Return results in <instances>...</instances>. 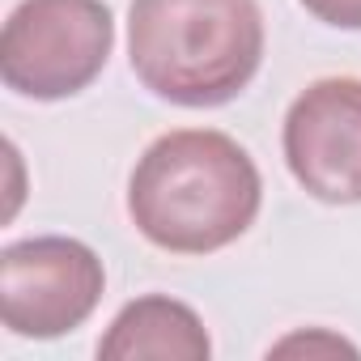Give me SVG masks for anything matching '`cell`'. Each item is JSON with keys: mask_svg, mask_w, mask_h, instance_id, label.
<instances>
[{"mask_svg": "<svg viewBox=\"0 0 361 361\" xmlns=\"http://www.w3.org/2000/svg\"><path fill=\"white\" fill-rule=\"evenodd\" d=\"M285 161L306 196L361 204V81L323 77L285 115Z\"/></svg>", "mask_w": 361, "mask_h": 361, "instance_id": "cell-5", "label": "cell"}, {"mask_svg": "<svg viewBox=\"0 0 361 361\" xmlns=\"http://www.w3.org/2000/svg\"><path fill=\"white\" fill-rule=\"evenodd\" d=\"M106 272L81 238H26L0 251V323L22 340L77 331L102 302Z\"/></svg>", "mask_w": 361, "mask_h": 361, "instance_id": "cell-4", "label": "cell"}, {"mask_svg": "<svg viewBox=\"0 0 361 361\" xmlns=\"http://www.w3.org/2000/svg\"><path fill=\"white\" fill-rule=\"evenodd\" d=\"M213 340L188 302L149 293L128 302L98 340L102 361H209Z\"/></svg>", "mask_w": 361, "mask_h": 361, "instance_id": "cell-6", "label": "cell"}, {"mask_svg": "<svg viewBox=\"0 0 361 361\" xmlns=\"http://www.w3.org/2000/svg\"><path fill=\"white\" fill-rule=\"evenodd\" d=\"M268 357H357V344H348L336 331L310 327V331H293V336L276 340L268 348Z\"/></svg>", "mask_w": 361, "mask_h": 361, "instance_id": "cell-7", "label": "cell"}, {"mask_svg": "<svg viewBox=\"0 0 361 361\" xmlns=\"http://www.w3.org/2000/svg\"><path fill=\"white\" fill-rule=\"evenodd\" d=\"M259 204V166L217 128H174L157 136L128 178L132 226L170 255H213L238 243L255 226Z\"/></svg>", "mask_w": 361, "mask_h": 361, "instance_id": "cell-1", "label": "cell"}, {"mask_svg": "<svg viewBox=\"0 0 361 361\" xmlns=\"http://www.w3.org/2000/svg\"><path fill=\"white\" fill-rule=\"evenodd\" d=\"M298 5L336 30H361V0H298Z\"/></svg>", "mask_w": 361, "mask_h": 361, "instance_id": "cell-8", "label": "cell"}, {"mask_svg": "<svg viewBox=\"0 0 361 361\" xmlns=\"http://www.w3.org/2000/svg\"><path fill=\"white\" fill-rule=\"evenodd\" d=\"M128 60L161 102L221 106L264 64V13L255 0H132Z\"/></svg>", "mask_w": 361, "mask_h": 361, "instance_id": "cell-2", "label": "cell"}, {"mask_svg": "<svg viewBox=\"0 0 361 361\" xmlns=\"http://www.w3.org/2000/svg\"><path fill=\"white\" fill-rule=\"evenodd\" d=\"M111 47L106 0H22L0 30V77L22 98L60 102L98 81Z\"/></svg>", "mask_w": 361, "mask_h": 361, "instance_id": "cell-3", "label": "cell"}]
</instances>
